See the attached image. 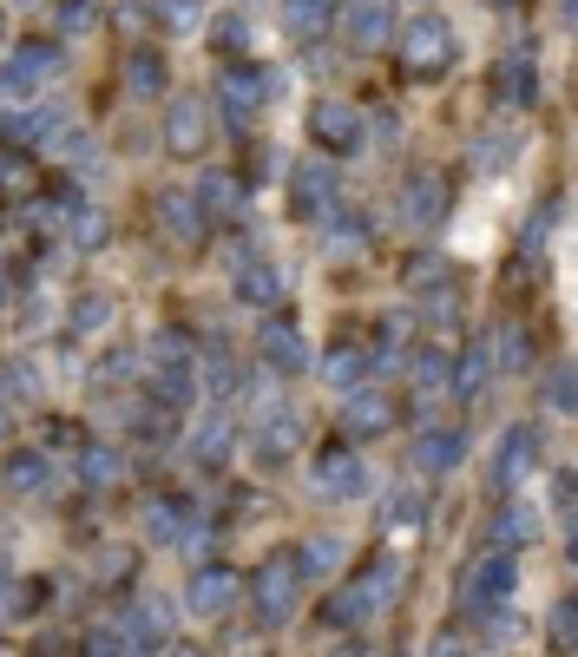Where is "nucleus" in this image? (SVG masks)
I'll return each mask as SVG.
<instances>
[{
	"mask_svg": "<svg viewBox=\"0 0 578 657\" xmlns=\"http://www.w3.org/2000/svg\"><path fill=\"white\" fill-rule=\"evenodd\" d=\"M296 591H302V573H296V559L277 553V559H263V573H257V618L263 625H283L289 611H296Z\"/></svg>",
	"mask_w": 578,
	"mask_h": 657,
	"instance_id": "423d86ee",
	"label": "nucleus"
},
{
	"mask_svg": "<svg viewBox=\"0 0 578 657\" xmlns=\"http://www.w3.org/2000/svg\"><path fill=\"white\" fill-rule=\"evenodd\" d=\"M139 526H144V539H151V546H178V539H185V526H191V512L178 507V500H151Z\"/></svg>",
	"mask_w": 578,
	"mask_h": 657,
	"instance_id": "a878e982",
	"label": "nucleus"
},
{
	"mask_svg": "<svg viewBox=\"0 0 578 657\" xmlns=\"http://www.w3.org/2000/svg\"><path fill=\"white\" fill-rule=\"evenodd\" d=\"M40 657H72L67 638H40Z\"/></svg>",
	"mask_w": 578,
	"mask_h": 657,
	"instance_id": "864d4df0",
	"label": "nucleus"
},
{
	"mask_svg": "<svg viewBox=\"0 0 578 657\" xmlns=\"http://www.w3.org/2000/svg\"><path fill=\"white\" fill-rule=\"evenodd\" d=\"M126 86H132V92H158V86H165V60H158L151 47H139V53L126 60Z\"/></svg>",
	"mask_w": 578,
	"mask_h": 657,
	"instance_id": "e433bc0d",
	"label": "nucleus"
},
{
	"mask_svg": "<svg viewBox=\"0 0 578 657\" xmlns=\"http://www.w3.org/2000/svg\"><path fill=\"white\" fill-rule=\"evenodd\" d=\"M237 591H243V579L230 573V566H198V579H191V618H223L230 605H237Z\"/></svg>",
	"mask_w": 578,
	"mask_h": 657,
	"instance_id": "4468645a",
	"label": "nucleus"
},
{
	"mask_svg": "<svg viewBox=\"0 0 578 657\" xmlns=\"http://www.w3.org/2000/svg\"><path fill=\"white\" fill-rule=\"evenodd\" d=\"M263 362L277 368V375H302V368H309V349H302V336H296L289 322H270V329H263Z\"/></svg>",
	"mask_w": 578,
	"mask_h": 657,
	"instance_id": "412c9836",
	"label": "nucleus"
},
{
	"mask_svg": "<svg viewBox=\"0 0 578 657\" xmlns=\"http://www.w3.org/2000/svg\"><path fill=\"white\" fill-rule=\"evenodd\" d=\"M243 40H250V27H243L237 13H223V20H217V47H223V53H237Z\"/></svg>",
	"mask_w": 578,
	"mask_h": 657,
	"instance_id": "49530a36",
	"label": "nucleus"
},
{
	"mask_svg": "<svg viewBox=\"0 0 578 657\" xmlns=\"http://www.w3.org/2000/svg\"><path fill=\"white\" fill-rule=\"evenodd\" d=\"M106 322H112V296H79V302L67 309V329H72V336H99Z\"/></svg>",
	"mask_w": 578,
	"mask_h": 657,
	"instance_id": "f704fd0d",
	"label": "nucleus"
},
{
	"mask_svg": "<svg viewBox=\"0 0 578 657\" xmlns=\"http://www.w3.org/2000/svg\"><path fill=\"white\" fill-rule=\"evenodd\" d=\"M388 421H395V408L381 395H356L349 401V435H388Z\"/></svg>",
	"mask_w": 578,
	"mask_h": 657,
	"instance_id": "2f4dec72",
	"label": "nucleus"
},
{
	"mask_svg": "<svg viewBox=\"0 0 578 657\" xmlns=\"http://www.w3.org/2000/svg\"><path fill=\"white\" fill-rule=\"evenodd\" d=\"M171 7V27H198V0H165Z\"/></svg>",
	"mask_w": 578,
	"mask_h": 657,
	"instance_id": "3c124183",
	"label": "nucleus"
},
{
	"mask_svg": "<svg viewBox=\"0 0 578 657\" xmlns=\"http://www.w3.org/2000/svg\"><path fill=\"white\" fill-rule=\"evenodd\" d=\"M401 579H408V566L395 559V553H381V559H368L356 579H349V591H336V598H322V625H361L368 611H381L395 591H401Z\"/></svg>",
	"mask_w": 578,
	"mask_h": 657,
	"instance_id": "f257e3e1",
	"label": "nucleus"
},
{
	"mask_svg": "<svg viewBox=\"0 0 578 657\" xmlns=\"http://www.w3.org/2000/svg\"><path fill=\"white\" fill-rule=\"evenodd\" d=\"M329 13H336V0H283V27L289 33H316V27H329Z\"/></svg>",
	"mask_w": 578,
	"mask_h": 657,
	"instance_id": "c9c22d12",
	"label": "nucleus"
},
{
	"mask_svg": "<svg viewBox=\"0 0 578 657\" xmlns=\"http://www.w3.org/2000/svg\"><path fill=\"white\" fill-rule=\"evenodd\" d=\"M309 480H316V494H322V500H356L361 487H368V467H361L356 447H342V440H336V447H322V454H316Z\"/></svg>",
	"mask_w": 578,
	"mask_h": 657,
	"instance_id": "0eeeda50",
	"label": "nucleus"
},
{
	"mask_svg": "<svg viewBox=\"0 0 578 657\" xmlns=\"http://www.w3.org/2000/svg\"><path fill=\"white\" fill-rule=\"evenodd\" d=\"M277 92H283V79L270 73V67H223L217 73V106H223V126L230 132H243Z\"/></svg>",
	"mask_w": 578,
	"mask_h": 657,
	"instance_id": "7ed1b4c3",
	"label": "nucleus"
},
{
	"mask_svg": "<svg viewBox=\"0 0 578 657\" xmlns=\"http://www.w3.org/2000/svg\"><path fill=\"white\" fill-rule=\"evenodd\" d=\"M512 585H519V566L506 559V553H487L480 566H467L460 573V611H500L506 598H512Z\"/></svg>",
	"mask_w": 578,
	"mask_h": 657,
	"instance_id": "20e7f679",
	"label": "nucleus"
},
{
	"mask_svg": "<svg viewBox=\"0 0 578 657\" xmlns=\"http://www.w3.org/2000/svg\"><path fill=\"white\" fill-rule=\"evenodd\" d=\"M428 657H467V645H460V638H434Z\"/></svg>",
	"mask_w": 578,
	"mask_h": 657,
	"instance_id": "603ef678",
	"label": "nucleus"
},
{
	"mask_svg": "<svg viewBox=\"0 0 578 657\" xmlns=\"http://www.w3.org/2000/svg\"><path fill=\"white\" fill-rule=\"evenodd\" d=\"M53 73H60V47L53 40H20L7 53V67H0V99H27L33 86H47Z\"/></svg>",
	"mask_w": 578,
	"mask_h": 657,
	"instance_id": "39448f33",
	"label": "nucleus"
},
{
	"mask_svg": "<svg viewBox=\"0 0 578 657\" xmlns=\"http://www.w3.org/2000/svg\"><path fill=\"white\" fill-rule=\"evenodd\" d=\"M494 92L512 99V106H532V99H539V67H532V60H506L500 73H494Z\"/></svg>",
	"mask_w": 578,
	"mask_h": 657,
	"instance_id": "c85d7f7f",
	"label": "nucleus"
},
{
	"mask_svg": "<svg viewBox=\"0 0 578 657\" xmlns=\"http://www.w3.org/2000/svg\"><path fill=\"white\" fill-rule=\"evenodd\" d=\"M237 296L257 302V309H270V302L283 296V270H277V263H243V270H237Z\"/></svg>",
	"mask_w": 578,
	"mask_h": 657,
	"instance_id": "cd10ccee",
	"label": "nucleus"
},
{
	"mask_svg": "<svg viewBox=\"0 0 578 657\" xmlns=\"http://www.w3.org/2000/svg\"><path fill=\"white\" fill-rule=\"evenodd\" d=\"M230 435H237V428H230L223 415H211V421L198 428V447H191V454H198V467H223V460H230Z\"/></svg>",
	"mask_w": 578,
	"mask_h": 657,
	"instance_id": "72a5a7b5",
	"label": "nucleus"
},
{
	"mask_svg": "<svg viewBox=\"0 0 578 657\" xmlns=\"http://www.w3.org/2000/svg\"><path fill=\"white\" fill-rule=\"evenodd\" d=\"M467 460V428H428L415 440V467L421 474H454Z\"/></svg>",
	"mask_w": 578,
	"mask_h": 657,
	"instance_id": "dca6fc26",
	"label": "nucleus"
},
{
	"mask_svg": "<svg viewBox=\"0 0 578 657\" xmlns=\"http://www.w3.org/2000/svg\"><path fill=\"white\" fill-rule=\"evenodd\" d=\"M198 211H211L217 223H237L243 218V185H237L230 171H211V178L198 185Z\"/></svg>",
	"mask_w": 578,
	"mask_h": 657,
	"instance_id": "aec40b11",
	"label": "nucleus"
},
{
	"mask_svg": "<svg viewBox=\"0 0 578 657\" xmlns=\"http://www.w3.org/2000/svg\"><path fill=\"white\" fill-rule=\"evenodd\" d=\"M342 33H349L356 53L388 47V33H395V0H349V7H342Z\"/></svg>",
	"mask_w": 578,
	"mask_h": 657,
	"instance_id": "9b49d317",
	"label": "nucleus"
},
{
	"mask_svg": "<svg viewBox=\"0 0 578 657\" xmlns=\"http://www.w3.org/2000/svg\"><path fill=\"white\" fill-rule=\"evenodd\" d=\"M0 302H7V283H0Z\"/></svg>",
	"mask_w": 578,
	"mask_h": 657,
	"instance_id": "13d9d810",
	"label": "nucleus"
},
{
	"mask_svg": "<svg viewBox=\"0 0 578 657\" xmlns=\"http://www.w3.org/2000/svg\"><path fill=\"white\" fill-rule=\"evenodd\" d=\"M119 631H126L132 645H144V651H151V645H165V638H171V605H165V598H139V605L126 611V625H119Z\"/></svg>",
	"mask_w": 578,
	"mask_h": 657,
	"instance_id": "a211bd4d",
	"label": "nucleus"
},
{
	"mask_svg": "<svg viewBox=\"0 0 578 657\" xmlns=\"http://www.w3.org/2000/svg\"><path fill=\"white\" fill-rule=\"evenodd\" d=\"M211 395H237V362H223V356L211 362Z\"/></svg>",
	"mask_w": 578,
	"mask_h": 657,
	"instance_id": "09e8293b",
	"label": "nucleus"
},
{
	"mask_svg": "<svg viewBox=\"0 0 578 657\" xmlns=\"http://www.w3.org/2000/svg\"><path fill=\"white\" fill-rule=\"evenodd\" d=\"M296 435H302V421H296V415H277V428L263 421V435H257V460H263V467H277V460H289V447H296Z\"/></svg>",
	"mask_w": 578,
	"mask_h": 657,
	"instance_id": "7c9ffc66",
	"label": "nucleus"
},
{
	"mask_svg": "<svg viewBox=\"0 0 578 657\" xmlns=\"http://www.w3.org/2000/svg\"><path fill=\"white\" fill-rule=\"evenodd\" d=\"M0 191H27V165L20 158H0Z\"/></svg>",
	"mask_w": 578,
	"mask_h": 657,
	"instance_id": "8fccbe9b",
	"label": "nucleus"
},
{
	"mask_svg": "<svg viewBox=\"0 0 578 657\" xmlns=\"http://www.w3.org/2000/svg\"><path fill=\"white\" fill-rule=\"evenodd\" d=\"M158 218H165V230H171L178 243H198V237H205V211H198V198H185V191H165V198H158Z\"/></svg>",
	"mask_w": 578,
	"mask_h": 657,
	"instance_id": "5701e85b",
	"label": "nucleus"
},
{
	"mask_svg": "<svg viewBox=\"0 0 578 657\" xmlns=\"http://www.w3.org/2000/svg\"><path fill=\"white\" fill-rule=\"evenodd\" d=\"M415 388H421V395H440V388H447V356H440V349H421V356H415Z\"/></svg>",
	"mask_w": 578,
	"mask_h": 657,
	"instance_id": "58836bf2",
	"label": "nucleus"
},
{
	"mask_svg": "<svg viewBox=\"0 0 578 657\" xmlns=\"http://www.w3.org/2000/svg\"><path fill=\"white\" fill-rule=\"evenodd\" d=\"M447 205H454V191H447L440 171H415L401 185V223H415V230H434V223L447 218Z\"/></svg>",
	"mask_w": 578,
	"mask_h": 657,
	"instance_id": "9d476101",
	"label": "nucleus"
},
{
	"mask_svg": "<svg viewBox=\"0 0 578 657\" xmlns=\"http://www.w3.org/2000/svg\"><path fill=\"white\" fill-rule=\"evenodd\" d=\"M532 539H539V512L519 507V500H506V507L487 519V546H494V553H506V559H512L519 546H532Z\"/></svg>",
	"mask_w": 578,
	"mask_h": 657,
	"instance_id": "2eb2a0df",
	"label": "nucleus"
},
{
	"mask_svg": "<svg viewBox=\"0 0 578 657\" xmlns=\"http://www.w3.org/2000/svg\"><path fill=\"white\" fill-rule=\"evenodd\" d=\"M171 657H205V651H198V645H178V651H171Z\"/></svg>",
	"mask_w": 578,
	"mask_h": 657,
	"instance_id": "5fc2aeb1",
	"label": "nucleus"
},
{
	"mask_svg": "<svg viewBox=\"0 0 578 657\" xmlns=\"http://www.w3.org/2000/svg\"><path fill=\"white\" fill-rule=\"evenodd\" d=\"M119 474H126V460H119V454H112L106 440H92V447H79V480H86V487H112Z\"/></svg>",
	"mask_w": 578,
	"mask_h": 657,
	"instance_id": "c756f323",
	"label": "nucleus"
},
{
	"mask_svg": "<svg viewBox=\"0 0 578 657\" xmlns=\"http://www.w3.org/2000/svg\"><path fill=\"white\" fill-rule=\"evenodd\" d=\"M0 480H7V494H47L53 467H47V454H7Z\"/></svg>",
	"mask_w": 578,
	"mask_h": 657,
	"instance_id": "b1692460",
	"label": "nucleus"
},
{
	"mask_svg": "<svg viewBox=\"0 0 578 657\" xmlns=\"http://www.w3.org/2000/svg\"><path fill=\"white\" fill-rule=\"evenodd\" d=\"M361 375H368V356H361V349H329V356H322V381H329V388H361Z\"/></svg>",
	"mask_w": 578,
	"mask_h": 657,
	"instance_id": "473e14b6",
	"label": "nucleus"
},
{
	"mask_svg": "<svg viewBox=\"0 0 578 657\" xmlns=\"http://www.w3.org/2000/svg\"><path fill=\"white\" fill-rule=\"evenodd\" d=\"M454 53H460V40H454V27L440 13H415L408 20V33H401V73L408 79H440L454 67Z\"/></svg>",
	"mask_w": 578,
	"mask_h": 657,
	"instance_id": "f03ea898",
	"label": "nucleus"
},
{
	"mask_svg": "<svg viewBox=\"0 0 578 657\" xmlns=\"http://www.w3.org/2000/svg\"><path fill=\"white\" fill-rule=\"evenodd\" d=\"M72 243H79V250H106V243H112V218H106V211H79V218H72Z\"/></svg>",
	"mask_w": 578,
	"mask_h": 657,
	"instance_id": "4c0bfd02",
	"label": "nucleus"
},
{
	"mask_svg": "<svg viewBox=\"0 0 578 657\" xmlns=\"http://www.w3.org/2000/svg\"><path fill=\"white\" fill-rule=\"evenodd\" d=\"M421 512H428V494H421V487H415V494H401V500H395V507H388V519H395V526H415V519H421Z\"/></svg>",
	"mask_w": 578,
	"mask_h": 657,
	"instance_id": "a18cd8bd",
	"label": "nucleus"
},
{
	"mask_svg": "<svg viewBox=\"0 0 578 657\" xmlns=\"http://www.w3.org/2000/svg\"><path fill=\"white\" fill-rule=\"evenodd\" d=\"M211 139V119H205V99L198 92H178L171 106H165V151H178V158H198Z\"/></svg>",
	"mask_w": 578,
	"mask_h": 657,
	"instance_id": "6e6552de",
	"label": "nucleus"
},
{
	"mask_svg": "<svg viewBox=\"0 0 578 657\" xmlns=\"http://www.w3.org/2000/svg\"><path fill=\"white\" fill-rule=\"evenodd\" d=\"M487 381H494V349H487V342H467V349H460V368H454V381H447V388H454L460 401H474Z\"/></svg>",
	"mask_w": 578,
	"mask_h": 657,
	"instance_id": "4be33fe9",
	"label": "nucleus"
},
{
	"mask_svg": "<svg viewBox=\"0 0 578 657\" xmlns=\"http://www.w3.org/2000/svg\"><path fill=\"white\" fill-rule=\"evenodd\" d=\"M79 657H132V638H126V631H92Z\"/></svg>",
	"mask_w": 578,
	"mask_h": 657,
	"instance_id": "79ce46f5",
	"label": "nucleus"
},
{
	"mask_svg": "<svg viewBox=\"0 0 578 657\" xmlns=\"http://www.w3.org/2000/svg\"><path fill=\"white\" fill-rule=\"evenodd\" d=\"M0 132H7L13 146H40V139H60V126H53V112H47V106L7 112V119H0Z\"/></svg>",
	"mask_w": 578,
	"mask_h": 657,
	"instance_id": "bb28decb",
	"label": "nucleus"
},
{
	"mask_svg": "<svg viewBox=\"0 0 578 657\" xmlns=\"http://www.w3.org/2000/svg\"><path fill=\"white\" fill-rule=\"evenodd\" d=\"M322 243H329V250H361V243H368V218L349 211V205H329V211H322Z\"/></svg>",
	"mask_w": 578,
	"mask_h": 657,
	"instance_id": "393cba45",
	"label": "nucleus"
},
{
	"mask_svg": "<svg viewBox=\"0 0 578 657\" xmlns=\"http://www.w3.org/2000/svg\"><path fill=\"white\" fill-rule=\"evenodd\" d=\"M309 132H316V146H329V151H356L361 146V119L349 112V106H336V99H322V106L309 112Z\"/></svg>",
	"mask_w": 578,
	"mask_h": 657,
	"instance_id": "f3484780",
	"label": "nucleus"
},
{
	"mask_svg": "<svg viewBox=\"0 0 578 657\" xmlns=\"http://www.w3.org/2000/svg\"><path fill=\"white\" fill-rule=\"evenodd\" d=\"M151 368H158V401L165 408H185L191 401V349H185V336H158L151 342Z\"/></svg>",
	"mask_w": 578,
	"mask_h": 657,
	"instance_id": "1a4fd4ad",
	"label": "nucleus"
},
{
	"mask_svg": "<svg viewBox=\"0 0 578 657\" xmlns=\"http://www.w3.org/2000/svg\"><path fill=\"white\" fill-rule=\"evenodd\" d=\"M532 460H539V428H506L500 454H494V494H512L526 474H532Z\"/></svg>",
	"mask_w": 578,
	"mask_h": 657,
	"instance_id": "f8f14e48",
	"label": "nucleus"
},
{
	"mask_svg": "<svg viewBox=\"0 0 578 657\" xmlns=\"http://www.w3.org/2000/svg\"><path fill=\"white\" fill-rule=\"evenodd\" d=\"M0 435H7V408H0Z\"/></svg>",
	"mask_w": 578,
	"mask_h": 657,
	"instance_id": "4d7b16f0",
	"label": "nucleus"
},
{
	"mask_svg": "<svg viewBox=\"0 0 578 657\" xmlns=\"http://www.w3.org/2000/svg\"><path fill=\"white\" fill-rule=\"evenodd\" d=\"M0 591H7V546H0Z\"/></svg>",
	"mask_w": 578,
	"mask_h": 657,
	"instance_id": "6e6d98bb",
	"label": "nucleus"
},
{
	"mask_svg": "<svg viewBox=\"0 0 578 657\" xmlns=\"http://www.w3.org/2000/svg\"><path fill=\"white\" fill-rule=\"evenodd\" d=\"M506 158H512V139H487V146L474 151V165H480V171H500Z\"/></svg>",
	"mask_w": 578,
	"mask_h": 657,
	"instance_id": "de8ad7c7",
	"label": "nucleus"
},
{
	"mask_svg": "<svg viewBox=\"0 0 578 657\" xmlns=\"http://www.w3.org/2000/svg\"><path fill=\"white\" fill-rule=\"evenodd\" d=\"M289 559H296L302 585H309V579H329V573L342 566V532H309V539H302V553H289Z\"/></svg>",
	"mask_w": 578,
	"mask_h": 657,
	"instance_id": "6ab92c4d",
	"label": "nucleus"
},
{
	"mask_svg": "<svg viewBox=\"0 0 578 657\" xmlns=\"http://www.w3.org/2000/svg\"><path fill=\"white\" fill-rule=\"evenodd\" d=\"M289 198H296V218H322L329 205H336V165L329 158H309L296 178H289Z\"/></svg>",
	"mask_w": 578,
	"mask_h": 657,
	"instance_id": "ddd939ff",
	"label": "nucleus"
},
{
	"mask_svg": "<svg viewBox=\"0 0 578 657\" xmlns=\"http://www.w3.org/2000/svg\"><path fill=\"white\" fill-rule=\"evenodd\" d=\"M546 408H559V415L572 408V368H566V362L546 375Z\"/></svg>",
	"mask_w": 578,
	"mask_h": 657,
	"instance_id": "37998d69",
	"label": "nucleus"
},
{
	"mask_svg": "<svg viewBox=\"0 0 578 657\" xmlns=\"http://www.w3.org/2000/svg\"><path fill=\"white\" fill-rule=\"evenodd\" d=\"M99 27V0H60V33H92Z\"/></svg>",
	"mask_w": 578,
	"mask_h": 657,
	"instance_id": "ea45409f",
	"label": "nucleus"
},
{
	"mask_svg": "<svg viewBox=\"0 0 578 657\" xmlns=\"http://www.w3.org/2000/svg\"><path fill=\"white\" fill-rule=\"evenodd\" d=\"M572 631H578V605L559 598V605H552V651H572Z\"/></svg>",
	"mask_w": 578,
	"mask_h": 657,
	"instance_id": "a19ab883",
	"label": "nucleus"
},
{
	"mask_svg": "<svg viewBox=\"0 0 578 657\" xmlns=\"http://www.w3.org/2000/svg\"><path fill=\"white\" fill-rule=\"evenodd\" d=\"M500 368H506V375H519V368H526V342H519V322H506V329H500Z\"/></svg>",
	"mask_w": 578,
	"mask_h": 657,
	"instance_id": "c03bdc74",
	"label": "nucleus"
}]
</instances>
